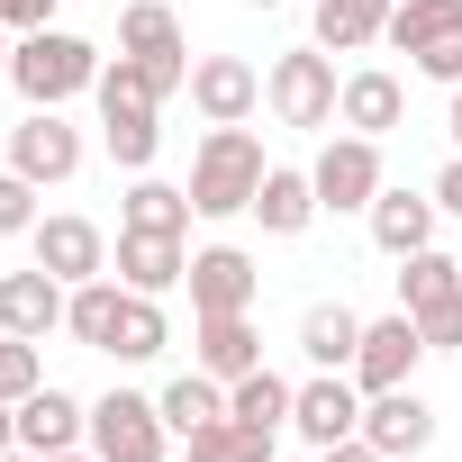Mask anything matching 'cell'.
<instances>
[{
    "mask_svg": "<svg viewBox=\"0 0 462 462\" xmlns=\"http://www.w3.org/2000/svg\"><path fill=\"white\" fill-rule=\"evenodd\" d=\"M408 64H417L426 82H444V91H453V82H462V37H444V46H426V55H408Z\"/></svg>",
    "mask_w": 462,
    "mask_h": 462,
    "instance_id": "e575fe53",
    "label": "cell"
},
{
    "mask_svg": "<svg viewBox=\"0 0 462 462\" xmlns=\"http://www.w3.org/2000/svg\"><path fill=\"white\" fill-rule=\"evenodd\" d=\"M118 55H136L163 100L190 82V46H181V19L163 10V0H127V10H118Z\"/></svg>",
    "mask_w": 462,
    "mask_h": 462,
    "instance_id": "5b68a950",
    "label": "cell"
},
{
    "mask_svg": "<svg viewBox=\"0 0 462 462\" xmlns=\"http://www.w3.org/2000/svg\"><path fill=\"white\" fill-rule=\"evenodd\" d=\"M0 236H37V181L0 172Z\"/></svg>",
    "mask_w": 462,
    "mask_h": 462,
    "instance_id": "d6a6232c",
    "label": "cell"
},
{
    "mask_svg": "<svg viewBox=\"0 0 462 462\" xmlns=\"http://www.w3.org/2000/svg\"><path fill=\"white\" fill-rule=\"evenodd\" d=\"M10 46H19V37H10V28H0V82H10Z\"/></svg>",
    "mask_w": 462,
    "mask_h": 462,
    "instance_id": "60d3db41",
    "label": "cell"
},
{
    "mask_svg": "<svg viewBox=\"0 0 462 462\" xmlns=\"http://www.w3.org/2000/svg\"><path fill=\"white\" fill-rule=\"evenodd\" d=\"M163 345H172V327H163L154 291H127V318H118V345H109V354H118V363H154Z\"/></svg>",
    "mask_w": 462,
    "mask_h": 462,
    "instance_id": "f546056e",
    "label": "cell"
},
{
    "mask_svg": "<svg viewBox=\"0 0 462 462\" xmlns=\"http://www.w3.org/2000/svg\"><path fill=\"white\" fill-rule=\"evenodd\" d=\"M118 318H127V282H118V273H100V282H73V300H64V327H73L91 354H109V345H118Z\"/></svg>",
    "mask_w": 462,
    "mask_h": 462,
    "instance_id": "44dd1931",
    "label": "cell"
},
{
    "mask_svg": "<svg viewBox=\"0 0 462 462\" xmlns=\"http://www.w3.org/2000/svg\"><path fill=\"white\" fill-rule=\"evenodd\" d=\"M0 28H10V37H37V28H55V0H0Z\"/></svg>",
    "mask_w": 462,
    "mask_h": 462,
    "instance_id": "d590c367",
    "label": "cell"
},
{
    "mask_svg": "<svg viewBox=\"0 0 462 462\" xmlns=\"http://www.w3.org/2000/svg\"><path fill=\"white\" fill-rule=\"evenodd\" d=\"M190 363H199L208 381H245V372L263 363V336H254V318H199V336H190Z\"/></svg>",
    "mask_w": 462,
    "mask_h": 462,
    "instance_id": "ffe728a7",
    "label": "cell"
},
{
    "mask_svg": "<svg viewBox=\"0 0 462 462\" xmlns=\"http://www.w3.org/2000/svg\"><path fill=\"white\" fill-rule=\"evenodd\" d=\"M263 172H273V163H263V136H254V127H208L181 190H190L199 217H245L254 190H263Z\"/></svg>",
    "mask_w": 462,
    "mask_h": 462,
    "instance_id": "6da1fadb",
    "label": "cell"
},
{
    "mask_svg": "<svg viewBox=\"0 0 462 462\" xmlns=\"http://www.w3.org/2000/svg\"><path fill=\"white\" fill-rule=\"evenodd\" d=\"M181 282H190V318H245L254 291H263V273H254L245 245H199Z\"/></svg>",
    "mask_w": 462,
    "mask_h": 462,
    "instance_id": "52a82bcc",
    "label": "cell"
},
{
    "mask_svg": "<svg viewBox=\"0 0 462 462\" xmlns=\"http://www.w3.org/2000/svg\"><path fill=\"white\" fill-rule=\"evenodd\" d=\"M190 462H282V453H273V435H254V426H236V417H217V426L190 435Z\"/></svg>",
    "mask_w": 462,
    "mask_h": 462,
    "instance_id": "4dcf8cb0",
    "label": "cell"
},
{
    "mask_svg": "<svg viewBox=\"0 0 462 462\" xmlns=\"http://www.w3.org/2000/svg\"><path fill=\"white\" fill-rule=\"evenodd\" d=\"M263 100H273V118H282V127H336L345 82H336L327 46H291V55L263 73Z\"/></svg>",
    "mask_w": 462,
    "mask_h": 462,
    "instance_id": "277c9868",
    "label": "cell"
},
{
    "mask_svg": "<svg viewBox=\"0 0 462 462\" xmlns=\"http://www.w3.org/2000/svg\"><path fill=\"white\" fill-rule=\"evenodd\" d=\"M254 217H263V236H300V226L318 217V181L291 172V163H273L263 190H254Z\"/></svg>",
    "mask_w": 462,
    "mask_h": 462,
    "instance_id": "603a6c76",
    "label": "cell"
},
{
    "mask_svg": "<svg viewBox=\"0 0 462 462\" xmlns=\"http://www.w3.org/2000/svg\"><path fill=\"white\" fill-rule=\"evenodd\" d=\"M363 444L390 453V462H408V453L435 444V408H426L417 390H372V399H363Z\"/></svg>",
    "mask_w": 462,
    "mask_h": 462,
    "instance_id": "5bb4252c",
    "label": "cell"
},
{
    "mask_svg": "<svg viewBox=\"0 0 462 462\" xmlns=\"http://www.w3.org/2000/svg\"><path fill=\"white\" fill-rule=\"evenodd\" d=\"M10 172H28L37 190L46 181H73L82 172V127H64V109H28L10 127Z\"/></svg>",
    "mask_w": 462,
    "mask_h": 462,
    "instance_id": "9c48e42d",
    "label": "cell"
},
{
    "mask_svg": "<svg viewBox=\"0 0 462 462\" xmlns=\"http://www.w3.org/2000/svg\"><path fill=\"white\" fill-rule=\"evenodd\" d=\"M28 245H37V263H46V273H55L64 291H73V282H100V273H109V236H100L91 217H37V236H28Z\"/></svg>",
    "mask_w": 462,
    "mask_h": 462,
    "instance_id": "2e32d148",
    "label": "cell"
},
{
    "mask_svg": "<svg viewBox=\"0 0 462 462\" xmlns=\"http://www.w3.org/2000/svg\"><path fill=\"white\" fill-rule=\"evenodd\" d=\"M399 55H426V46H444V37H462V0H399L390 10V28H381Z\"/></svg>",
    "mask_w": 462,
    "mask_h": 462,
    "instance_id": "83f0119b",
    "label": "cell"
},
{
    "mask_svg": "<svg viewBox=\"0 0 462 462\" xmlns=\"http://www.w3.org/2000/svg\"><path fill=\"white\" fill-rule=\"evenodd\" d=\"M190 217H199L190 190H172V181H154V172L118 199V226H145V236H190Z\"/></svg>",
    "mask_w": 462,
    "mask_h": 462,
    "instance_id": "4316f807",
    "label": "cell"
},
{
    "mask_svg": "<svg viewBox=\"0 0 462 462\" xmlns=\"http://www.w3.org/2000/svg\"><path fill=\"white\" fill-rule=\"evenodd\" d=\"M254 10H282V0H254Z\"/></svg>",
    "mask_w": 462,
    "mask_h": 462,
    "instance_id": "ee69618b",
    "label": "cell"
},
{
    "mask_svg": "<svg viewBox=\"0 0 462 462\" xmlns=\"http://www.w3.org/2000/svg\"><path fill=\"white\" fill-rule=\"evenodd\" d=\"M73 444H91V408L73 399V390H37V399H19V453H37V462H55V453H73Z\"/></svg>",
    "mask_w": 462,
    "mask_h": 462,
    "instance_id": "4fadbf2b",
    "label": "cell"
},
{
    "mask_svg": "<svg viewBox=\"0 0 462 462\" xmlns=\"http://www.w3.org/2000/svg\"><path fill=\"white\" fill-rule=\"evenodd\" d=\"M444 291H462V263H453V254H435V245H426V254H408V263H399V309H408V318H417V309H435Z\"/></svg>",
    "mask_w": 462,
    "mask_h": 462,
    "instance_id": "f1b7e54d",
    "label": "cell"
},
{
    "mask_svg": "<svg viewBox=\"0 0 462 462\" xmlns=\"http://www.w3.org/2000/svg\"><path fill=\"white\" fill-rule=\"evenodd\" d=\"M0 462H37V453H0Z\"/></svg>",
    "mask_w": 462,
    "mask_h": 462,
    "instance_id": "7bdbcfd3",
    "label": "cell"
},
{
    "mask_svg": "<svg viewBox=\"0 0 462 462\" xmlns=\"http://www.w3.org/2000/svg\"><path fill=\"white\" fill-rule=\"evenodd\" d=\"M399 0H318V46L327 55H363L381 28H390Z\"/></svg>",
    "mask_w": 462,
    "mask_h": 462,
    "instance_id": "484cf974",
    "label": "cell"
},
{
    "mask_svg": "<svg viewBox=\"0 0 462 462\" xmlns=\"http://www.w3.org/2000/svg\"><path fill=\"white\" fill-rule=\"evenodd\" d=\"M181 273H190V245H181V236H145V226H118V282H127V291H154V300H163Z\"/></svg>",
    "mask_w": 462,
    "mask_h": 462,
    "instance_id": "d6986e66",
    "label": "cell"
},
{
    "mask_svg": "<svg viewBox=\"0 0 462 462\" xmlns=\"http://www.w3.org/2000/svg\"><path fill=\"white\" fill-rule=\"evenodd\" d=\"M435 208H444V217H462V154L435 172Z\"/></svg>",
    "mask_w": 462,
    "mask_h": 462,
    "instance_id": "8d00e7d4",
    "label": "cell"
},
{
    "mask_svg": "<svg viewBox=\"0 0 462 462\" xmlns=\"http://www.w3.org/2000/svg\"><path fill=\"white\" fill-rule=\"evenodd\" d=\"M318 462H390V453H372V444H363V435H345V444H327V453H318Z\"/></svg>",
    "mask_w": 462,
    "mask_h": 462,
    "instance_id": "74e56055",
    "label": "cell"
},
{
    "mask_svg": "<svg viewBox=\"0 0 462 462\" xmlns=\"http://www.w3.org/2000/svg\"><path fill=\"white\" fill-rule=\"evenodd\" d=\"M46 390V354H37V336H0V399H37Z\"/></svg>",
    "mask_w": 462,
    "mask_h": 462,
    "instance_id": "1f68e13d",
    "label": "cell"
},
{
    "mask_svg": "<svg viewBox=\"0 0 462 462\" xmlns=\"http://www.w3.org/2000/svg\"><path fill=\"white\" fill-rule=\"evenodd\" d=\"M0 453H19V408L0 399Z\"/></svg>",
    "mask_w": 462,
    "mask_h": 462,
    "instance_id": "f35d334b",
    "label": "cell"
},
{
    "mask_svg": "<svg viewBox=\"0 0 462 462\" xmlns=\"http://www.w3.org/2000/svg\"><path fill=\"white\" fill-rule=\"evenodd\" d=\"M64 300H73V291H64L46 263L0 273V336H37V345H46V336L64 327Z\"/></svg>",
    "mask_w": 462,
    "mask_h": 462,
    "instance_id": "e0dca14e",
    "label": "cell"
},
{
    "mask_svg": "<svg viewBox=\"0 0 462 462\" xmlns=\"http://www.w3.org/2000/svg\"><path fill=\"white\" fill-rule=\"evenodd\" d=\"M399 118H408V91H399V73H381V64L345 73V100H336V127H354V136H390Z\"/></svg>",
    "mask_w": 462,
    "mask_h": 462,
    "instance_id": "ac0fdd59",
    "label": "cell"
},
{
    "mask_svg": "<svg viewBox=\"0 0 462 462\" xmlns=\"http://www.w3.org/2000/svg\"><path fill=\"white\" fill-rule=\"evenodd\" d=\"M417 336H426V354H462V291H444L435 309H417Z\"/></svg>",
    "mask_w": 462,
    "mask_h": 462,
    "instance_id": "836d02e7",
    "label": "cell"
},
{
    "mask_svg": "<svg viewBox=\"0 0 462 462\" xmlns=\"http://www.w3.org/2000/svg\"><path fill=\"white\" fill-rule=\"evenodd\" d=\"M91 100H100V136H109V154H118L127 172H145V163H154V145H163V127H154V109H163V91L145 82V64H136V55H118V64H100V82H91Z\"/></svg>",
    "mask_w": 462,
    "mask_h": 462,
    "instance_id": "3957f363",
    "label": "cell"
},
{
    "mask_svg": "<svg viewBox=\"0 0 462 462\" xmlns=\"http://www.w3.org/2000/svg\"><path fill=\"white\" fill-rule=\"evenodd\" d=\"M309 181H318V208H336V217H345V208H372V199H381V136H354V127H345V136L309 163Z\"/></svg>",
    "mask_w": 462,
    "mask_h": 462,
    "instance_id": "ba28073f",
    "label": "cell"
},
{
    "mask_svg": "<svg viewBox=\"0 0 462 462\" xmlns=\"http://www.w3.org/2000/svg\"><path fill=\"white\" fill-rule=\"evenodd\" d=\"M444 127H453V154H462V82H453V109H444Z\"/></svg>",
    "mask_w": 462,
    "mask_h": 462,
    "instance_id": "ab89813d",
    "label": "cell"
},
{
    "mask_svg": "<svg viewBox=\"0 0 462 462\" xmlns=\"http://www.w3.org/2000/svg\"><path fill=\"white\" fill-rule=\"evenodd\" d=\"M154 408H163V426H172V435L190 444L199 426H217V417H226V381H208V372L190 363L181 381H163V399H154Z\"/></svg>",
    "mask_w": 462,
    "mask_h": 462,
    "instance_id": "d4e9b609",
    "label": "cell"
},
{
    "mask_svg": "<svg viewBox=\"0 0 462 462\" xmlns=\"http://www.w3.org/2000/svg\"><path fill=\"white\" fill-rule=\"evenodd\" d=\"M55 462H100V453H82V444H73V453H55Z\"/></svg>",
    "mask_w": 462,
    "mask_h": 462,
    "instance_id": "b9f144b4",
    "label": "cell"
},
{
    "mask_svg": "<svg viewBox=\"0 0 462 462\" xmlns=\"http://www.w3.org/2000/svg\"><path fill=\"white\" fill-rule=\"evenodd\" d=\"M363 217H372V245H381L390 263H408V254L435 245V217H444V208H435V190H390V181H381V199H372Z\"/></svg>",
    "mask_w": 462,
    "mask_h": 462,
    "instance_id": "9a60e30c",
    "label": "cell"
},
{
    "mask_svg": "<svg viewBox=\"0 0 462 462\" xmlns=\"http://www.w3.org/2000/svg\"><path fill=\"white\" fill-rule=\"evenodd\" d=\"M190 109H199L208 127H245V118L263 109V73H254L245 55H199V64H190Z\"/></svg>",
    "mask_w": 462,
    "mask_h": 462,
    "instance_id": "30bf717a",
    "label": "cell"
},
{
    "mask_svg": "<svg viewBox=\"0 0 462 462\" xmlns=\"http://www.w3.org/2000/svg\"><path fill=\"white\" fill-rule=\"evenodd\" d=\"M291 399H300V390H291L282 372H263V363H254L245 381H226V417L254 426V435H282V426H291Z\"/></svg>",
    "mask_w": 462,
    "mask_h": 462,
    "instance_id": "cb8c5ba5",
    "label": "cell"
},
{
    "mask_svg": "<svg viewBox=\"0 0 462 462\" xmlns=\"http://www.w3.org/2000/svg\"><path fill=\"white\" fill-rule=\"evenodd\" d=\"M291 426H300L318 453H327V444H345V435H363V390H354V372H318V381H300Z\"/></svg>",
    "mask_w": 462,
    "mask_h": 462,
    "instance_id": "7c38bea8",
    "label": "cell"
},
{
    "mask_svg": "<svg viewBox=\"0 0 462 462\" xmlns=\"http://www.w3.org/2000/svg\"><path fill=\"white\" fill-rule=\"evenodd\" d=\"M417 354H426V336H417L408 309H399V318H372V327H363V354H354V390H363V399H372V390H408Z\"/></svg>",
    "mask_w": 462,
    "mask_h": 462,
    "instance_id": "8fae6325",
    "label": "cell"
},
{
    "mask_svg": "<svg viewBox=\"0 0 462 462\" xmlns=\"http://www.w3.org/2000/svg\"><path fill=\"white\" fill-rule=\"evenodd\" d=\"M300 354H309L318 372H354V354H363V318H354L345 300H318V309L300 318Z\"/></svg>",
    "mask_w": 462,
    "mask_h": 462,
    "instance_id": "7402d4cb",
    "label": "cell"
},
{
    "mask_svg": "<svg viewBox=\"0 0 462 462\" xmlns=\"http://www.w3.org/2000/svg\"><path fill=\"white\" fill-rule=\"evenodd\" d=\"M163 444H172V426L154 399H136V390L91 399V453L100 462H163Z\"/></svg>",
    "mask_w": 462,
    "mask_h": 462,
    "instance_id": "8992f818",
    "label": "cell"
},
{
    "mask_svg": "<svg viewBox=\"0 0 462 462\" xmlns=\"http://www.w3.org/2000/svg\"><path fill=\"white\" fill-rule=\"evenodd\" d=\"M100 64H109V55H100L91 37H73V28H37V37L10 46V82H19L28 109H64L73 91L100 82Z\"/></svg>",
    "mask_w": 462,
    "mask_h": 462,
    "instance_id": "7a4b0ae2",
    "label": "cell"
}]
</instances>
